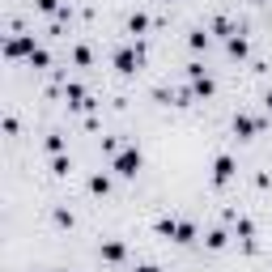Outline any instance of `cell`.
I'll return each instance as SVG.
<instances>
[{
	"label": "cell",
	"instance_id": "2",
	"mask_svg": "<svg viewBox=\"0 0 272 272\" xmlns=\"http://www.w3.org/2000/svg\"><path fill=\"white\" fill-rule=\"evenodd\" d=\"M230 170H234V162L221 158V162H217V179H230Z\"/></svg>",
	"mask_w": 272,
	"mask_h": 272
},
{
	"label": "cell",
	"instance_id": "3",
	"mask_svg": "<svg viewBox=\"0 0 272 272\" xmlns=\"http://www.w3.org/2000/svg\"><path fill=\"white\" fill-rule=\"evenodd\" d=\"M136 272H158V268H136Z\"/></svg>",
	"mask_w": 272,
	"mask_h": 272
},
{
	"label": "cell",
	"instance_id": "1",
	"mask_svg": "<svg viewBox=\"0 0 272 272\" xmlns=\"http://www.w3.org/2000/svg\"><path fill=\"white\" fill-rule=\"evenodd\" d=\"M136 166H140L136 153H124V158H119V174H136Z\"/></svg>",
	"mask_w": 272,
	"mask_h": 272
}]
</instances>
